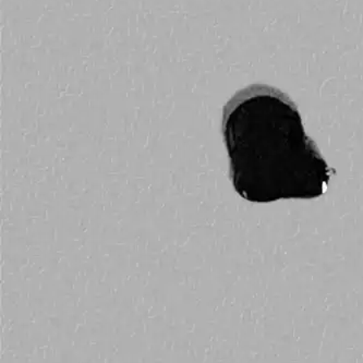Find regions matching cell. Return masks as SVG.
<instances>
[{"mask_svg": "<svg viewBox=\"0 0 363 363\" xmlns=\"http://www.w3.org/2000/svg\"><path fill=\"white\" fill-rule=\"evenodd\" d=\"M248 92L230 101L224 115L236 191L255 203L321 196L328 164L304 133L297 109L272 93Z\"/></svg>", "mask_w": 363, "mask_h": 363, "instance_id": "6da1fadb", "label": "cell"}]
</instances>
